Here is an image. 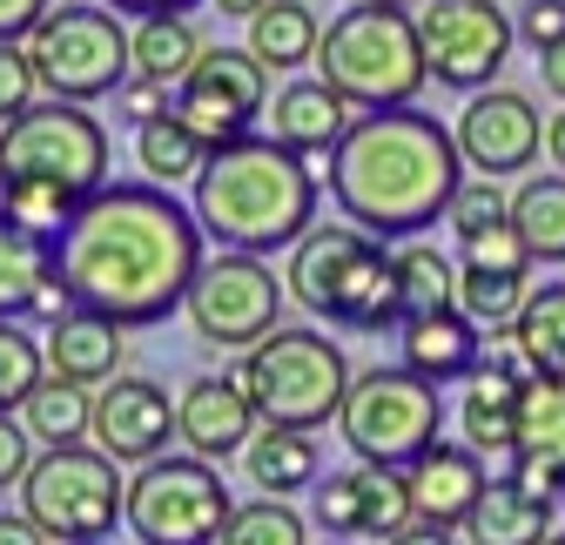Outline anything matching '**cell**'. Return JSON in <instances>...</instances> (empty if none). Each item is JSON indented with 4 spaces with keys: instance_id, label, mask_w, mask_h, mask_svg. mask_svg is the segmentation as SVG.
Returning <instances> with one entry per match:
<instances>
[{
    "instance_id": "obj_5",
    "label": "cell",
    "mask_w": 565,
    "mask_h": 545,
    "mask_svg": "<svg viewBox=\"0 0 565 545\" xmlns=\"http://www.w3.org/2000/svg\"><path fill=\"white\" fill-rule=\"evenodd\" d=\"M317 75L343 95L358 101L364 115L377 108H411L417 88L431 82V67H424V41H417V14L404 8H343L330 28H323V47H317Z\"/></svg>"
},
{
    "instance_id": "obj_27",
    "label": "cell",
    "mask_w": 565,
    "mask_h": 545,
    "mask_svg": "<svg viewBox=\"0 0 565 545\" xmlns=\"http://www.w3.org/2000/svg\"><path fill=\"white\" fill-rule=\"evenodd\" d=\"M317 47H323V21L310 14V0H269L249 21V54L269 75H290V67L317 61Z\"/></svg>"
},
{
    "instance_id": "obj_29",
    "label": "cell",
    "mask_w": 565,
    "mask_h": 545,
    "mask_svg": "<svg viewBox=\"0 0 565 545\" xmlns=\"http://www.w3.org/2000/svg\"><path fill=\"white\" fill-rule=\"evenodd\" d=\"M202 34L189 14H141L135 21V75L141 82H162V88H182L189 67L202 61Z\"/></svg>"
},
{
    "instance_id": "obj_24",
    "label": "cell",
    "mask_w": 565,
    "mask_h": 545,
    "mask_svg": "<svg viewBox=\"0 0 565 545\" xmlns=\"http://www.w3.org/2000/svg\"><path fill=\"white\" fill-rule=\"evenodd\" d=\"M243 464H249V485L263 499H290V492L323 485V445L310 431H290V425H263L249 438Z\"/></svg>"
},
{
    "instance_id": "obj_52",
    "label": "cell",
    "mask_w": 565,
    "mask_h": 545,
    "mask_svg": "<svg viewBox=\"0 0 565 545\" xmlns=\"http://www.w3.org/2000/svg\"><path fill=\"white\" fill-rule=\"evenodd\" d=\"M216 8H223V14H236V21H256L269 0H216Z\"/></svg>"
},
{
    "instance_id": "obj_55",
    "label": "cell",
    "mask_w": 565,
    "mask_h": 545,
    "mask_svg": "<svg viewBox=\"0 0 565 545\" xmlns=\"http://www.w3.org/2000/svg\"><path fill=\"white\" fill-rule=\"evenodd\" d=\"M330 545H350V538H330Z\"/></svg>"
},
{
    "instance_id": "obj_14",
    "label": "cell",
    "mask_w": 565,
    "mask_h": 545,
    "mask_svg": "<svg viewBox=\"0 0 565 545\" xmlns=\"http://www.w3.org/2000/svg\"><path fill=\"white\" fill-rule=\"evenodd\" d=\"M175 115L209 149L243 142V135H256V121L269 115V67L249 47H209L189 67V82L175 88Z\"/></svg>"
},
{
    "instance_id": "obj_21",
    "label": "cell",
    "mask_w": 565,
    "mask_h": 545,
    "mask_svg": "<svg viewBox=\"0 0 565 545\" xmlns=\"http://www.w3.org/2000/svg\"><path fill=\"white\" fill-rule=\"evenodd\" d=\"M397 364L417 371L424 384H465L484 371V330L465 310H438V317H411L397 330Z\"/></svg>"
},
{
    "instance_id": "obj_7",
    "label": "cell",
    "mask_w": 565,
    "mask_h": 545,
    "mask_svg": "<svg viewBox=\"0 0 565 545\" xmlns=\"http://www.w3.org/2000/svg\"><path fill=\"white\" fill-rule=\"evenodd\" d=\"M21 512L54 545H102L115 525H128V479L102 445H54L21 479Z\"/></svg>"
},
{
    "instance_id": "obj_16",
    "label": "cell",
    "mask_w": 565,
    "mask_h": 545,
    "mask_svg": "<svg viewBox=\"0 0 565 545\" xmlns=\"http://www.w3.org/2000/svg\"><path fill=\"white\" fill-rule=\"evenodd\" d=\"M458 149H465V169H478L491 182L519 175L545 149V115L519 88H478L458 115Z\"/></svg>"
},
{
    "instance_id": "obj_15",
    "label": "cell",
    "mask_w": 565,
    "mask_h": 545,
    "mask_svg": "<svg viewBox=\"0 0 565 545\" xmlns=\"http://www.w3.org/2000/svg\"><path fill=\"white\" fill-rule=\"evenodd\" d=\"M317 525L330 538H397L404 525H417V505H411V485L404 471H384V464H343L317 485Z\"/></svg>"
},
{
    "instance_id": "obj_9",
    "label": "cell",
    "mask_w": 565,
    "mask_h": 545,
    "mask_svg": "<svg viewBox=\"0 0 565 545\" xmlns=\"http://www.w3.org/2000/svg\"><path fill=\"white\" fill-rule=\"evenodd\" d=\"M0 182H47L75 202L108 189V128L82 101H34L0 128Z\"/></svg>"
},
{
    "instance_id": "obj_50",
    "label": "cell",
    "mask_w": 565,
    "mask_h": 545,
    "mask_svg": "<svg viewBox=\"0 0 565 545\" xmlns=\"http://www.w3.org/2000/svg\"><path fill=\"white\" fill-rule=\"evenodd\" d=\"M539 75H545V88H552V95H558V101H565V41H558V47H545V54H539Z\"/></svg>"
},
{
    "instance_id": "obj_10",
    "label": "cell",
    "mask_w": 565,
    "mask_h": 545,
    "mask_svg": "<svg viewBox=\"0 0 565 545\" xmlns=\"http://www.w3.org/2000/svg\"><path fill=\"white\" fill-rule=\"evenodd\" d=\"M28 61L54 101H102L135 82V28L115 8H54L28 34Z\"/></svg>"
},
{
    "instance_id": "obj_44",
    "label": "cell",
    "mask_w": 565,
    "mask_h": 545,
    "mask_svg": "<svg viewBox=\"0 0 565 545\" xmlns=\"http://www.w3.org/2000/svg\"><path fill=\"white\" fill-rule=\"evenodd\" d=\"M34 438H28V425L21 418H0V492H8V485H21L28 479V471H34Z\"/></svg>"
},
{
    "instance_id": "obj_42",
    "label": "cell",
    "mask_w": 565,
    "mask_h": 545,
    "mask_svg": "<svg viewBox=\"0 0 565 545\" xmlns=\"http://www.w3.org/2000/svg\"><path fill=\"white\" fill-rule=\"evenodd\" d=\"M519 41H525L532 54L558 47V41H565V0H525V8H519Z\"/></svg>"
},
{
    "instance_id": "obj_41",
    "label": "cell",
    "mask_w": 565,
    "mask_h": 545,
    "mask_svg": "<svg viewBox=\"0 0 565 545\" xmlns=\"http://www.w3.org/2000/svg\"><path fill=\"white\" fill-rule=\"evenodd\" d=\"M34 88H41V75L28 61V41H0V128L34 108Z\"/></svg>"
},
{
    "instance_id": "obj_28",
    "label": "cell",
    "mask_w": 565,
    "mask_h": 545,
    "mask_svg": "<svg viewBox=\"0 0 565 545\" xmlns=\"http://www.w3.org/2000/svg\"><path fill=\"white\" fill-rule=\"evenodd\" d=\"M202 162H209V142H202V135H195L175 108L135 128V169H141V182L175 189V182H195Z\"/></svg>"
},
{
    "instance_id": "obj_54",
    "label": "cell",
    "mask_w": 565,
    "mask_h": 545,
    "mask_svg": "<svg viewBox=\"0 0 565 545\" xmlns=\"http://www.w3.org/2000/svg\"><path fill=\"white\" fill-rule=\"evenodd\" d=\"M545 545H565V532H552V538H545Z\"/></svg>"
},
{
    "instance_id": "obj_18",
    "label": "cell",
    "mask_w": 565,
    "mask_h": 545,
    "mask_svg": "<svg viewBox=\"0 0 565 545\" xmlns=\"http://www.w3.org/2000/svg\"><path fill=\"white\" fill-rule=\"evenodd\" d=\"M175 425H182V445L195 458H209V464L249 451V438L263 431V418H256L249 391L236 384V371L230 377H189L182 397H175Z\"/></svg>"
},
{
    "instance_id": "obj_36",
    "label": "cell",
    "mask_w": 565,
    "mask_h": 545,
    "mask_svg": "<svg viewBox=\"0 0 565 545\" xmlns=\"http://www.w3.org/2000/svg\"><path fill=\"white\" fill-rule=\"evenodd\" d=\"M519 451H539L565 471V377H532L519 404Z\"/></svg>"
},
{
    "instance_id": "obj_53",
    "label": "cell",
    "mask_w": 565,
    "mask_h": 545,
    "mask_svg": "<svg viewBox=\"0 0 565 545\" xmlns=\"http://www.w3.org/2000/svg\"><path fill=\"white\" fill-rule=\"evenodd\" d=\"M371 8H417V0H371Z\"/></svg>"
},
{
    "instance_id": "obj_19",
    "label": "cell",
    "mask_w": 565,
    "mask_h": 545,
    "mask_svg": "<svg viewBox=\"0 0 565 545\" xmlns=\"http://www.w3.org/2000/svg\"><path fill=\"white\" fill-rule=\"evenodd\" d=\"M404 485H411V505H417V519L424 525H451V532H465V519L478 512V499H484V458L471 451V445H451V438H438L431 451H424L411 471H404Z\"/></svg>"
},
{
    "instance_id": "obj_6",
    "label": "cell",
    "mask_w": 565,
    "mask_h": 545,
    "mask_svg": "<svg viewBox=\"0 0 565 545\" xmlns=\"http://www.w3.org/2000/svg\"><path fill=\"white\" fill-rule=\"evenodd\" d=\"M236 384L249 391L263 425L323 431L330 418H343V397L358 384V371L323 330H269L256 351H243Z\"/></svg>"
},
{
    "instance_id": "obj_31",
    "label": "cell",
    "mask_w": 565,
    "mask_h": 545,
    "mask_svg": "<svg viewBox=\"0 0 565 545\" xmlns=\"http://www.w3.org/2000/svg\"><path fill=\"white\" fill-rule=\"evenodd\" d=\"M397 297H404V323L411 317H438V310H458V263L431 243H397ZM397 323V330H404Z\"/></svg>"
},
{
    "instance_id": "obj_20",
    "label": "cell",
    "mask_w": 565,
    "mask_h": 545,
    "mask_svg": "<svg viewBox=\"0 0 565 545\" xmlns=\"http://www.w3.org/2000/svg\"><path fill=\"white\" fill-rule=\"evenodd\" d=\"M358 101H343L323 75L317 82H290V88H276L269 101V135L282 149H297V156H337L343 149V135L358 128Z\"/></svg>"
},
{
    "instance_id": "obj_34",
    "label": "cell",
    "mask_w": 565,
    "mask_h": 545,
    "mask_svg": "<svg viewBox=\"0 0 565 545\" xmlns=\"http://www.w3.org/2000/svg\"><path fill=\"white\" fill-rule=\"evenodd\" d=\"M519 351H525L532 377H565V277L532 290V303L519 317Z\"/></svg>"
},
{
    "instance_id": "obj_39",
    "label": "cell",
    "mask_w": 565,
    "mask_h": 545,
    "mask_svg": "<svg viewBox=\"0 0 565 545\" xmlns=\"http://www.w3.org/2000/svg\"><path fill=\"white\" fill-rule=\"evenodd\" d=\"M505 216H512V195H499L491 175H465V189L451 195V210H445V223L458 229V243L478 236V229H491V223H505Z\"/></svg>"
},
{
    "instance_id": "obj_17",
    "label": "cell",
    "mask_w": 565,
    "mask_h": 545,
    "mask_svg": "<svg viewBox=\"0 0 565 545\" xmlns=\"http://www.w3.org/2000/svg\"><path fill=\"white\" fill-rule=\"evenodd\" d=\"M182 438L175 425V397L156 377H115L95 391V438L115 464H156L169 458V445Z\"/></svg>"
},
{
    "instance_id": "obj_26",
    "label": "cell",
    "mask_w": 565,
    "mask_h": 545,
    "mask_svg": "<svg viewBox=\"0 0 565 545\" xmlns=\"http://www.w3.org/2000/svg\"><path fill=\"white\" fill-rule=\"evenodd\" d=\"M21 425H28V438L41 451H54V445H88L95 438V391L47 371L34 384V397L21 404Z\"/></svg>"
},
{
    "instance_id": "obj_13",
    "label": "cell",
    "mask_w": 565,
    "mask_h": 545,
    "mask_svg": "<svg viewBox=\"0 0 565 545\" xmlns=\"http://www.w3.org/2000/svg\"><path fill=\"white\" fill-rule=\"evenodd\" d=\"M417 41H424V67L438 88H499V67L519 47V21L491 0H424L417 8Z\"/></svg>"
},
{
    "instance_id": "obj_25",
    "label": "cell",
    "mask_w": 565,
    "mask_h": 545,
    "mask_svg": "<svg viewBox=\"0 0 565 545\" xmlns=\"http://www.w3.org/2000/svg\"><path fill=\"white\" fill-rule=\"evenodd\" d=\"M552 512H558V499H532L512 479H491L478 512L465 519V538L471 545H545L552 538Z\"/></svg>"
},
{
    "instance_id": "obj_45",
    "label": "cell",
    "mask_w": 565,
    "mask_h": 545,
    "mask_svg": "<svg viewBox=\"0 0 565 545\" xmlns=\"http://www.w3.org/2000/svg\"><path fill=\"white\" fill-rule=\"evenodd\" d=\"M115 108H121V115H128V121L141 128V121H156V115H169L175 101H169V88H162V82H141V75H135V82H128V88L115 95Z\"/></svg>"
},
{
    "instance_id": "obj_33",
    "label": "cell",
    "mask_w": 565,
    "mask_h": 545,
    "mask_svg": "<svg viewBox=\"0 0 565 545\" xmlns=\"http://www.w3.org/2000/svg\"><path fill=\"white\" fill-rule=\"evenodd\" d=\"M512 223L532 263H565V175H532L512 195Z\"/></svg>"
},
{
    "instance_id": "obj_35",
    "label": "cell",
    "mask_w": 565,
    "mask_h": 545,
    "mask_svg": "<svg viewBox=\"0 0 565 545\" xmlns=\"http://www.w3.org/2000/svg\"><path fill=\"white\" fill-rule=\"evenodd\" d=\"M0 216L21 223L41 243H61V229L82 216V202L67 189H47V182H0Z\"/></svg>"
},
{
    "instance_id": "obj_12",
    "label": "cell",
    "mask_w": 565,
    "mask_h": 545,
    "mask_svg": "<svg viewBox=\"0 0 565 545\" xmlns=\"http://www.w3.org/2000/svg\"><path fill=\"white\" fill-rule=\"evenodd\" d=\"M282 290L290 284H276V269L249 249H216L202 269H195V284L182 297V317L189 330L202 336L209 351H256L269 330H282Z\"/></svg>"
},
{
    "instance_id": "obj_48",
    "label": "cell",
    "mask_w": 565,
    "mask_h": 545,
    "mask_svg": "<svg viewBox=\"0 0 565 545\" xmlns=\"http://www.w3.org/2000/svg\"><path fill=\"white\" fill-rule=\"evenodd\" d=\"M108 8H115V14H135V21H141V14H189L195 0H108Z\"/></svg>"
},
{
    "instance_id": "obj_49",
    "label": "cell",
    "mask_w": 565,
    "mask_h": 545,
    "mask_svg": "<svg viewBox=\"0 0 565 545\" xmlns=\"http://www.w3.org/2000/svg\"><path fill=\"white\" fill-rule=\"evenodd\" d=\"M384 545H458V538H451V525H424V519H417V525H404V532L384 538Z\"/></svg>"
},
{
    "instance_id": "obj_2",
    "label": "cell",
    "mask_w": 565,
    "mask_h": 545,
    "mask_svg": "<svg viewBox=\"0 0 565 545\" xmlns=\"http://www.w3.org/2000/svg\"><path fill=\"white\" fill-rule=\"evenodd\" d=\"M465 189V149L458 128H445L424 108H377L358 115L330 156V202L343 223H358L377 243H411L431 229L451 195Z\"/></svg>"
},
{
    "instance_id": "obj_47",
    "label": "cell",
    "mask_w": 565,
    "mask_h": 545,
    "mask_svg": "<svg viewBox=\"0 0 565 545\" xmlns=\"http://www.w3.org/2000/svg\"><path fill=\"white\" fill-rule=\"evenodd\" d=\"M0 545H54L28 512H0Z\"/></svg>"
},
{
    "instance_id": "obj_22",
    "label": "cell",
    "mask_w": 565,
    "mask_h": 545,
    "mask_svg": "<svg viewBox=\"0 0 565 545\" xmlns=\"http://www.w3.org/2000/svg\"><path fill=\"white\" fill-rule=\"evenodd\" d=\"M519 404H525V377L484 364L478 377H465V404H458V445H471L478 458H512L519 451Z\"/></svg>"
},
{
    "instance_id": "obj_46",
    "label": "cell",
    "mask_w": 565,
    "mask_h": 545,
    "mask_svg": "<svg viewBox=\"0 0 565 545\" xmlns=\"http://www.w3.org/2000/svg\"><path fill=\"white\" fill-rule=\"evenodd\" d=\"M54 14V0H0V41H28Z\"/></svg>"
},
{
    "instance_id": "obj_11",
    "label": "cell",
    "mask_w": 565,
    "mask_h": 545,
    "mask_svg": "<svg viewBox=\"0 0 565 545\" xmlns=\"http://www.w3.org/2000/svg\"><path fill=\"white\" fill-rule=\"evenodd\" d=\"M236 519V499L223 485V471L182 451L135 464L128 479V532L141 545H223V525Z\"/></svg>"
},
{
    "instance_id": "obj_30",
    "label": "cell",
    "mask_w": 565,
    "mask_h": 545,
    "mask_svg": "<svg viewBox=\"0 0 565 545\" xmlns=\"http://www.w3.org/2000/svg\"><path fill=\"white\" fill-rule=\"evenodd\" d=\"M525 303H532V269H465V263H458V310H465L484 336L519 330Z\"/></svg>"
},
{
    "instance_id": "obj_32",
    "label": "cell",
    "mask_w": 565,
    "mask_h": 545,
    "mask_svg": "<svg viewBox=\"0 0 565 545\" xmlns=\"http://www.w3.org/2000/svg\"><path fill=\"white\" fill-rule=\"evenodd\" d=\"M47 277H54V243H41L21 223L0 216V317L21 323L34 310V297H41Z\"/></svg>"
},
{
    "instance_id": "obj_38",
    "label": "cell",
    "mask_w": 565,
    "mask_h": 545,
    "mask_svg": "<svg viewBox=\"0 0 565 545\" xmlns=\"http://www.w3.org/2000/svg\"><path fill=\"white\" fill-rule=\"evenodd\" d=\"M223 545H310V525L290 499H249L223 525Z\"/></svg>"
},
{
    "instance_id": "obj_40",
    "label": "cell",
    "mask_w": 565,
    "mask_h": 545,
    "mask_svg": "<svg viewBox=\"0 0 565 545\" xmlns=\"http://www.w3.org/2000/svg\"><path fill=\"white\" fill-rule=\"evenodd\" d=\"M458 263H465V269H532V249H525L519 223L505 216V223L465 236V243H458Z\"/></svg>"
},
{
    "instance_id": "obj_51",
    "label": "cell",
    "mask_w": 565,
    "mask_h": 545,
    "mask_svg": "<svg viewBox=\"0 0 565 545\" xmlns=\"http://www.w3.org/2000/svg\"><path fill=\"white\" fill-rule=\"evenodd\" d=\"M545 156H552V169L565 175V108H558V115L545 121Z\"/></svg>"
},
{
    "instance_id": "obj_23",
    "label": "cell",
    "mask_w": 565,
    "mask_h": 545,
    "mask_svg": "<svg viewBox=\"0 0 565 545\" xmlns=\"http://www.w3.org/2000/svg\"><path fill=\"white\" fill-rule=\"evenodd\" d=\"M41 351H47V371H54V377L108 384L115 364H121V323H115V317H95V310H67L61 323H47Z\"/></svg>"
},
{
    "instance_id": "obj_4",
    "label": "cell",
    "mask_w": 565,
    "mask_h": 545,
    "mask_svg": "<svg viewBox=\"0 0 565 545\" xmlns=\"http://www.w3.org/2000/svg\"><path fill=\"white\" fill-rule=\"evenodd\" d=\"M290 297L343 330H397L404 323L397 249H384L358 223H317L290 249Z\"/></svg>"
},
{
    "instance_id": "obj_1",
    "label": "cell",
    "mask_w": 565,
    "mask_h": 545,
    "mask_svg": "<svg viewBox=\"0 0 565 545\" xmlns=\"http://www.w3.org/2000/svg\"><path fill=\"white\" fill-rule=\"evenodd\" d=\"M202 243L209 236L195 210H182L162 182H108L61 229L54 277L67 284L75 310L141 330V323H162L169 310H182L195 269L209 263Z\"/></svg>"
},
{
    "instance_id": "obj_8",
    "label": "cell",
    "mask_w": 565,
    "mask_h": 545,
    "mask_svg": "<svg viewBox=\"0 0 565 545\" xmlns=\"http://www.w3.org/2000/svg\"><path fill=\"white\" fill-rule=\"evenodd\" d=\"M438 425H445L438 384H424L404 364L358 371V384H350V397H343V418H337L343 445L364 464H384V471H411L424 451L438 445Z\"/></svg>"
},
{
    "instance_id": "obj_43",
    "label": "cell",
    "mask_w": 565,
    "mask_h": 545,
    "mask_svg": "<svg viewBox=\"0 0 565 545\" xmlns=\"http://www.w3.org/2000/svg\"><path fill=\"white\" fill-rule=\"evenodd\" d=\"M505 479H512L519 492H532V499H558V492H565V471H558L552 458H539V451H512V458H505Z\"/></svg>"
},
{
    "instance_id": "obj_3",
    "label": "cell",
    "mask_w": 565,
    "mask_h": 545,
    "mask_svg": "<svg viewBox=\"0 0 565 545\" xmlns=\"http://www.w3.org/2000/svg\"><path fill=\"white\" fill-rule=\"evenodd\" d=\"M317 202H323V182L310 175V156L282 149L276 135H243V142L209 149L189 210L216 249L276 256L317 229Z\"/></svg>"
},
{
    "instance_id": "obj_37",
    "label": "cell",
    "mask_w": 565,
    "mask_h": 545,
    "mask_svg": "<svg viewBox=\"0 0 565 545\" xmlns=\"http://www.w3.org/2000/svg\"><path fill=\"white\" fill-rule=\"evenodd\" d=\"M41 377H47V351L14 317H0V418H21V404L34 397Z\"/></svg>"
}]
</instances>
